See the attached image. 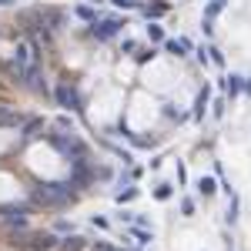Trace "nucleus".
<instances>
[{
	"instance_id": "obj_1",
	"label": "nucleus",
	"mask_w": 251,
	"mask_h": 251,
	"mask_svg": "<svg viewBox=\"0 0 251 251\" xmlns=\"http://www.w3.org/2000/svg\"><path fill=\"white\" fill-rule=\"evenodd\" d=\"M37 201H44V204H67V201H74V191H71V184H44V188H37Z\"/></svg>"
},
{
	"instance_id": "obj_2",
	"label": "nucleus",
	"mask_w": 251,
	"mask_h": 251,
	"mask_svg": "<svg viewBox=\"0 0 251 251\" xmlns=\"http://www.w3.org/2000/svg\"><path fill=\"white\" fill-rule=\"evenodd\" d=\"M24 114H20L17 107H10V104H0V127H17Z\"/></svg>"
},
{
	"instance_id": "obj_3",
	"label": "nucleus",
	"mask_w": 251,
	"mask_h": 251,
	"mask_svg": "<svg viewBox=\"0 0 251 251\" xmlns=\"http://www.w3.org/2000/svg\"><path fill=\"white\" fill-rule=\"evenodd\" d=\"M57 97L64 100V104H67V107H80L77 91H74V87H67V84H64V87H57Z\"/></svg>"
},
{
	"instance_id": "obj_4",
	"label": "nucleus",
	"mask_w": 251,
	"mask_h": 251,
	"mask_svg": "<svg viewBox=\"0 0 251 251\" xmlns=\"http://www.w3.org/2000/svg\"><path fill=\"white\" fill-rule=\"evenodd\" d=\"M198 188H201V194H211L214 191V181H211V177H201V184H198Z\"/></svg>"
},
{
	"instance_id": "obj_5",
	"label": "nucleus",
	"mask_w": 251,
	"mask_h": 251,
	"mask_svg": "<svg viewBox=\"0 0 251 251\" xmlns=\"http://www.w3.org/2000/svg\"><path fill=\"white\" fill-rule=\"evenodd\" d=\"M80 241H84V238H71V241L64 245V251H80Z\"/></svg>"
}]
</instances>
